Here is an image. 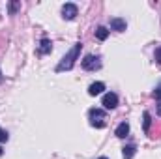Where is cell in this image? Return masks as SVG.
<instances>
[{
  "label": "cell",
  "mask_w": 161,
  "mask_h": 159,
  "mask_svg": "<svg viewBox=\"0 0 161 159\" xmlns=\"http://www.w3.org/2000/svg\"><path fill=\"white\" fill-rule=\"evenodd\" d=\"M80 47H82V43H75L73 45V49L60 60V64L56 66V71L60 73V71H68V69H71L73 66H75V60H79V54H80Z\"/></svg>",
  "instance_id": "1"
},
{
  "label": "cell",
  "mask_w": 161,
  "mask_h": 159,
  "mask_svg": "<svg viewBox=\"0 0 161 159\" xmlns=\"http://www.w3.org/2000/svg\"><path fill=\"white\" fill-rule=\"evenodd\" d=\"M88 118H90V123L94 127H97V129L105 127V120H107L105 118V111H101V109H90Z\"/></svg>",
  "instance_id": "2"
},
{
  "label": "cell",
  "mask_w": 161,
  "mask_h": 159,
  "mask_svg": "<svg viewBox=\"0 0 161 159\" xmlns=\"http://www.w3.org/2000/svg\"><path fill=\"white\" fill-rule=\"evenodd\" d=\"M82 68L86 71H94V69H99L101 68V60L99 56H94V54H86L84 60H82Z\"/></svg>",
  "instance_id": "3"
},
{
  "label": "cell",
  "mask_w": 161,
  "mask_h": 159,
  "mask_svg": "<svg viewBox=\"0 0 161 159\" xmlns=\"http://www.w3.org/2000/svg\"><path fill=\"white\" fill-rule=\"evenodd\" d=\"M77 13H79V9H77V6H75V4L68 2V4H64V6H62V17H64L66 21L75 19V17H77Z\"/></svg>",
  "instance_id": "4"
},
{
  "label": "cell",
  "mask_w": 161,
  "mask_h": 159,
  "mask_svg": "<svg viewBox=\"0 0 161 159\" xmlns=\"http://www.w3.org/2000/svg\"><path fill=\"white\" fill-rule=\"evenodd\" d=\"M101 105H103L105 109H109V111L116 109V107H118V96H116L114 92H109V94H105V96H103V101H101Z\"/></svg>",
  "instance_id": "5"
},
{
  "label": "cell",
  "mask_w": 161,
  "mask_h": 159,
  "mask_svg": "<svg viewBox=\"0 0 161 159\" xmlns=\"http://www.w3.org/2000/svg\"><path fill=\"white\" fill-rule=\"evenodd\" d=\"M109 25H111V30H116V32H124V30L127 28L125 21H124V19H120V17H113Z\"/></svg>",
  "instance_id": "6"
},
{
  "label": "cell",
  "mask_w": 161,
  "mask_h": 159,
  "mask_svg": "<svg viewBox=\"0 0 161 159\" xmlns=\"http://www.w3.org/2000/svg\"><path fill=\"white\" fill-rule=\"evenodd\" d=\"M103 90H105V84H103V82H92L90 88H88V94H90V96H99Z\"/></svg>",
  "instance_id": "7"
},
{
  "label": "cell",
  "mask_w": 161,
  "mask_h": 159,
  "mask_svg": "<svg viewBox=\"0 0 161 159\" xmlns=\"http://www.w3.org/2000/svg\"><path fill=\"white\" fill-rule=\"evenodd\" d=\"M114 133H116V137H118V139H125V137H127V133H129V125H127L125 122H122L120 125L116 127V131H114Z\"/></svg>",
  "instance_id": "8"
},
{
  "label": "cell",
  "mask_w": 161,
  "mask_h": 159,
  "mask_svg": "<svg viewBox=\"0 0 161 159\" xmlns=\"http://www.w3.org/2000/svg\"><path fill=\"white\" fill-rule=\"evenodd\" d=\"M96 38L101 40V41H105L109 38V30H107L105 26H97V28H96Z\"/></svg>",
  "instance_id": "9"
},
{
  "label": "cell",
  "mask_w": 161,
  "mask_h": 159,
  "mask_svg": "<svg viewBox=\"0 0 161 159\" xmlns=\"http://www.w3.org/2000/svg\"><path fill=\"white\" fill-rule=\"evenodd\" d=\"M51 49H53L51 41L47 40V38H43V40H41V45H40V52L41 54H47V52H51Z\"/></svg>",
  "instance_id": "10"
},
{
  "label": "cell",
  "mask_w": 161,
  "mask_h": 159,
  "mask_svg": "<svg viewBox=\"0 0 161 159\" xmlns=\"http://www.w3.org/2000/svg\"><path fill=\"white\" fill-rule=\"evenodd\" d=\"M135 150H137V148H135L133 144L125 146V148H124V152H122V154H124V159H133V156H135Z\"/></svg>",
  "instance_id": "11"
},
{
  "label": "cell",
  "mask_w": 161,
  "mask_h": 159,
  "mask_svg": "<svg viewBox=\"0 0 161 159\" xmlns=\"http://www.w3.org/2000/svg\"><path fill=\"white\" fill-rule=\"evenodd\" d=\"M154 97H156V101H158V107H159V114H161V82L158 84V88H156V92H154Z\"/></svg>",
  "instance_id": "12"
},
{
  "label": "cell",
  "mask_w": 161,
  "mask_h": 159,
  "mask_svg": "<svg viewBox=\"0 0 161 159\" xmlns=\"http://www.w3.org/2000/svg\"><path fill=\"white\" fill-rule=\"evenodd\" d=\"M150 123H152V116H150V112L146 111L144 112V131L148 133V129H150Z\"/></svg>",
  "instance_id": "13"
},
{
  "label": "cell",
  "mask_w": 161,
  "mask_h": 159,
  "mask_svg": "<svg viewBox=\"0 0 161 159\" xmlns=\"http://www.w3.org/2000/svg\"><path fill=\"white\" fill-rule=\"evenodd\" d=\"M154 58H156V62L161 66V47H158V49H156V54H154Z\"/></svg>",
  "instance_id": "14"
},
{
  "label": "cell",
  "mask_w": 161,
  "mask_h": 159,
  "mask_svg": "<svg viewBox=\"0 0 161 159\" xmlns=\"http://www.w3.org/2000/svg\"><path fill=\"white\" fill-rule=\"evenodd\" d=\"M17 8H21V4H17V2H11V4H9V11H11V15L17 11Z\"/></svg>",
  "instance_id": "15"
},
{
  "label": "cell",
  "mask_w": 161,
  "mask_h": 159,
  "mask_svg": "<svg viewBox=\"0 0 161 159\" xmlns=\"http://www.w3.org/2000/svg\"><path fill=\"white\" fill-rule=\"evenodd\" d=\"M8 140V133L4 129H0V142H6Z\"/></svg>",
  "instance_id": "16"
},
{
  "label": "cell",
  "mask_w": 161,
  "mask_h": 159,
  "mask_svg": "<svg viewBox=\"0 0 161 159\" xmlns=\"http://www.w3.org/2000/svg\"><path fill=\"white\" fill-rule=\"evenodd\" d=\"M2 80H4V75H2V71H0V82H2Z\"/></svg>",
  "instance_id": "17"
},
{
  "label": "cell",
  "mask_w": 161,
  "mask_h": 159,
  "mask_svg": "<svg viewBox=\"0 0 161 159\" xmlns=\"http://www.w3.org/2000/svg\"><path fill=\"white\" fill-rule=\"evenodd\" d=\"M2 154H4V150H2V146H0V156H2Z\"/></svg>",
  "instance_id": "18"
},
{
  "label": "cell",
  "mask_w": 161,
  "mask_h": 159,
  "mask_svg": "<svg viewBox=\"0 0 161 159\" xmlns=\"http://www.w3.org/2000/svg\"><path fill=\"white\" fill-rule=\"evenodd\" d=\"M99 159H107V157H99Z\"/></svg>",
  "instance_id": "19"
}]
</instances>
